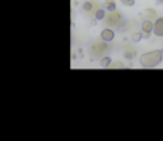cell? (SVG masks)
Returning <instances> with one entry per match:
<instances>
[{
  "label": "cell",
  "mask_w": 163,
  "mask_h": 141,
  "mask_svg": "<svg viewBox=\"0 0 163 141\" xmlns=\"http://www.w3.org/2000/svg\"><path fill=\"white\" fill-rule=\"evenodd\" d=\"M163 60V50H154V51H149L143 53L139 61L140 65L145 69H152V67L158 66Z\"/></svg>",
  "instance_id": "1"
},
{
  "label": "cell",
  "mask_w": 163,
  "mask_h": 141,
  "mask_svg": "<svg viewBox=\"0 0 163 141\" xmlns=\"http://www.w3.org/2000/svg\"><path fill=\"white\" fill-rule=\"evenodd\" d=\"M154 28V24L153 22H150V21H144L142 23V29L144 30V32H152Z\"/></svg>",
  "instance_id": "4"
},
{
  "label": "cell",
  "mask_w": 163,
  "mask_h": 141,
  "mask_svg": "<svg viewBox=\"0 0 163 141\" xmlns=\"http://www.w3.org/2000/svg\"><path fill=\"white\" fill-rule=\"evenodd\" d=\"M105 17H106V11L103 9H99V10L96 11V19L97 21H102Z\"/></svg>",
  "instance_id": "7"
},
{
  "label": "cell",
  "mask_w": 163,
  "mask_h": 141,
  "mask_svg": "<svg viewBox=\"0 0 163 141\" xmlns=\"http://www.w3.org/2000/svg\"><path fill=\"white\" fill-rule=\"evenodd\" d=\"M92 8H93V5H92V3H90V2H86V3L83 4V9L86 10V11L92 10Z\"/></svg>",
  "instance_id": "9"
},
{
  "label": "cell",
  "mask_w": 163,
  "mask_h": 141,
  "mask_svg": "<svg viewBox=\"0 0 163 141\" xmlns=\"http://www.w3.org/2000/svg\"><path fill=\"white\" fill-rule=\"evenodd\" d=\"M106 2H110V0H106Z\"/></svg>",
  "instance_id": "14"
},
{
  "label": "cell",
  "mask_w": 163,
  "mask_h": 141,
  "mask_svg": "<svg viewBox=\"0 0 163 141\" xmlns=\"http://www.w3.org/2000/svg\"><path fill=\"white\" fill-rule=\"evenodd\" d=\"M161 3H163V0H161Z\"/></svg>",
  "instance_id": "13"
},
{
  "label": "cell",
  "mask_w": 163,
  "mask_h": 141,
  "mask_svg": "<svg viewBox=\"0 0 163 141\" xmlns=\"http://www.w3.org/2000/svg\"><path fill=\"white\" fill-rule=\"evenodd\" d=\"M142 40H143L142 32H135V33H132V42H140Z\"/></svg>",
  "instance_id": "8"
},
{
  "label": "cell",
  "mask_w": 163,
  "mask_h": 141,
  "mask_svg": "<svg viewBox=\"0 0 163 141\" xmlns=\"http://www.w3.org/2000/svg\"><path fill=\"white\" fill-rule=\"evenodd\" d=\"M121 3L124 5H128V7H132L135 4V0H121Z\"/></svg>",
  "instance_id": "10"
},
{
  "label": "cell",
  "mask_w": 163,
  "mask_h": 141,
  "mask_svg": "<svg viewBox=\"0 0 163 141\" xmlns=\"http://www.w3.org/2000/svg\"><path fill=\"white\" fill-rule=\"evenodd\" d=\"M142 34H143V38H149V36H150V32H144V30H143V32H142Z\"/></svg>",
  "instance_id": "12"
},
{
  "label": "cell",
  "mask_w": 163,
  "mask_h": 141,
  "mask_svg": "<svg viewBox=\"0 0 163 141\" xmlns=\"http://www.w3.org/2000/svg\"><path fill=\"white\" fill-rule=\"evenodd\" d=\"M101 38L105 42H111L115 38V32L110 28H105L101 32Z\"/></svg>",
  "instance_id": "3"
},
{
  "label": "cell",
  "mask_w": 163,
  "mask_h": 141,
  "mask_svg": "<svg viewBox=\"0 0 163 141\" xmlns=\"http://www.w3.org/2000/svg\"><path fill=\"white\" fill-rule=\"evenodd\" d=\"M153 33L157 36V37H163V17L158 18V19L154 22Z\"/></svg>",
  "instance_id": "2"
},
{
  "label": "cell",
  "mask_w": 163,
  "mask_h": 141,
  "mask_svg": "<svg viewBox=\"0 0 163 141\" xmlns=\"http://www.w3.org/2000/svg\"><path fill=\"white\" fill-rule=\"evenodd\" d=\"M106 9H107L108 11H115V10H116V3H115L113 0H110V2H107Z\"/></svg>",
  "instance_id": "6"
},
{
  "label": "cell",
  "mask_w": 163,
  "mask_h": 141,
  "mask_svg": "<svg viewBox=\"0 0 163 141\" xmlns=\"http://www.w3.org/2000/svg\"><path fill=\"white\" fill-rule=\"evenodd\" d=\"M111 64H112V59L110 56H106V57H103L101 60V66L102 67H108Z\"/></svg>",
  "instance_id": "5"
},
{
  "label": "cell",
  "mask_w": 163,
  "mask_h": 141,
  "mask_svg": "<svg viewBox=\"0 0 163 141\" xmlns=\"http://www.w3.org/2000/svg\"><path fill=\"white\" fill-rule=\"evenodd\" d=\"M134 55H135V52H130V51H128V52H125V53H124V56H125L126 59H131L132 56H134Z\"/></svg>",
  "instance_id": "11"
}]
</instances>
